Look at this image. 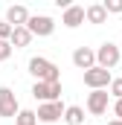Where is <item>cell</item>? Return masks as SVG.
<instances>
[{
  "mask_svg": "<svg viewBox=\"0 0 122 125\" xmlns=\"http://www.w3.org/2000/svg\"><path fill=\"white\" fill-rule=\"evenodd\" d=\"M29 73L35 76V82H61V70L44 55L29 58Z\"/></svg>",
  "mask_w": 122,
  "mask_h": 125,
  "instance_id": "cell-1",
  "label": "cell"
},
{
  "mask_svg": "<svg viewBox=\"0 0 122 125\" xmlns=\"http://www.w3.org/2000/svg\"><path fill=\"white\" fill-rule=\"evenodd\" d=\"M26 29L32 32V38H50L55 32V21L50 15H29V21L23 23Z\"/></svg>",
  "mask_w": 122,
  "mask_h": 125,
  "instance_id": "cell-2",
  "label": "cell"
},
{
  "mask_svg": "<svg viewBox=\"0 0 122 125\" xmlns=\"http://www.w3.org/2000/svg\"><path fill=\"white\" fill-rule=\"evenodd\" d=\"M119 58H122V50L116 44H111V41H105V44L96 50V64L105 67V70H113V67L119 64Z\"/></svg>",
  "mask_w": 122,
  "mask_h": 125,
  "instance_id": "cell-3",
  "label": "cell"
},
{
  "mask_svg": "<svg viewBox=\"0 0 122 125\" xmlns=\"http://www.w3.org/2000/svg\"><path fill=\"white\" fill-rule=\"evenodd\" d=\"M111 70H105V67H99V64H93L84 70V84L90 87V90H99V87H108L111 84Z\"/></svg>",
  "mask_w": 122,
  "mask_h": 125,
  "instance_id": "cell-4",
  "label": "cell"
},
{
  "mask_svg": "<svg viewBox=\"0 0 122 125\" xmlns=\"http://www.w3.org/2000/svg\"><path fill=\"white\" fill-rule=\"evenodd\" d=\"M32 96L38 102H55V99H61V82H35Z\"/></svg>",
  "mask_w": 122,
  "mask_h": 125,
  "instance_id": "cell-5",
  "label": "cell"
},
{
  "mask_svg": "<svg viewBox=\"0 0 122 125\" xmlns=\"http://www.w3.org/2000/svg\"><path fill=\"white\" fill-rule=\"evenodd\" d=\"M35 116H38V122H58L61 116H64V105H61V99L55 102H41L38 105V111H35Z\"/></svg>",
  "mask_w": 122,
  "mask_h": 125,
  "instance_id": "cell-6",
  "label": "cell"
},
{
  "mask_svg": "<svg viewBox=\"0 0 122 125\" xmlns=\"http://www.w3.org/2000/svg\"><path fill=\"white\" fill-rule=\"evenodd\" d=\"M108 102H111V93H108V87L90 90V93H87V111H90L93 116H102V114L108 111Z\"/></svg>",
  "mask_w": 122,
  "mask_h": 125,
  "instance_id": "cell-7",
  "label": "cell"
},
{
  "mask_svg": "<svg viewBox=\"0 0 122 125\" xmlns=\"http://www.w3.org/2000/svg\"><path fill=\"white\" fill-rule=\"evenodd\" d=\"M18 111H20V105H18V96H15V90L0 87V116H3V119H12Z\"/></svg>",
  "mask_w": 122,
  "mask_h": 125,
  "instance_id": "cell-8",
  "label": "cell"
},
{
  "mask_svg": "<svg viewBox=\"0 0 122 125\" xmlns=\"http://www.w3.org/2000/svg\"><path fill=\"white\" fill-rule=\"evenodd\" d=\"M61 23L67 26V29H76V26H81L84 23V6H67L64 9V15H61Z\"/></svg>",
  "mask_w": 122,
  "mask_h": 125,
  "instance_id": "cell-9",
  "label": "cell"
},
{
  "mask_svg": "<svg viewBox=\"0 0 122 125\" xmlns=\"http://www.w3.org/2000/svg\"><path fill=\"white\" fill-rule=\"evenodd\" d=\"M73 64H76L79 70L93 67V64H96V50H90V47H79V50L73 52Z\"/></svg>",
  "mask_w": 122,
  "mask_h": 125,
  "instance_id": "cell-10",
  "label": "cell"
},
{
  "mask_svg": "<svg viewBox=\"0 0 122 125\" xmlns=\"http://www.w3.org/2000/svg\"><path fill=\"white\" fill-rule=\"evenodd\" d=\"M6 21H9L12 26H23V23L29 21V9H26V6H20V3H15V6H9V9H6Z\"/></svg>",
  "mask_w": 122,
  "mask_h": 125,
  "instance_id": "cell-11",
  "label": "cell"
},
{
  "mask_svg": "<svg viewBox=\"0 0 122 125\" xmlns=\"http://www.w3.org/2000/svg\"><path fill=\"white\" fill-rule=\"evenodd\" d=\"M9 44H12L15 50L29 47V44H32V32L26 29V26H15V29H12V35H9Z\"/></svg>",
  "mask_w": 122,
  "mask_h": 125,
  "instance_id": "cell-12",
  "label": "cell"
},
{
  "mask_svg": "<svg viewBox=\"0 0 122 125\" xmlns=\"http://www.w3.org/2000/svg\"><path fill=\"white\" fill-rule=\"evenodd\" d=\"M84 21H87V23H96V26L108 23V12H105V6H102V3L87 6V9H84Z\"/></svg>",
  "mask_w": 122,
  "mask_h": 125,
  "instance_id": "cell-13",
  "label": "cell"
},
{
  "mask_svg": "<svg viewBox=\"0 0 122 125\" xmlns=\"http://www.w3.org/2000/svg\"><path fill=\"white\" fill-rule=\"evenodd\" d=\"M67 125H84V108L81 105H70L64 108V116H61Z\"/></svg>",
  "mask_w": 122,
  "mask_h": 125,
  "instance_id": "cell-14",
  "label": "cell"
},
{
  "mask_svg": "<svg viewBox=\"0 0 122 125\" xmlns=\"http://www.w3.org/2000/svg\"><path fill=\"white\" fill-rule=\"evenodd\" d=\"M15 125H38L35 111H18L15 114Z\"/></svg>",
  "mask_w": 122,
  "mask_h": 125,
  "instance_id": "cell-15",
  "label": "cell"
},
{
  "mask_svg": "<svg viewBox=\"0 0 122 125\" xmlns=\"http://www.w3.org/2000/svg\"><path fill=\"white\" fill-rule=\"evenodd\" d=\"M108 15H122V0H102Z\"/></svg>",
  "mask_w": 122,
  "mask_h": 125,
  "instance_id": "cell-16",
  "label": "cell"
},
{
  "mask_svg": "<svg viewBox=\"0 0 122 125\" xmlns=\"http://www.w3.org/2000/svg\"><path fill=\"white\" fill-rule=\"evenodd\" d=\"M108 93L113 96V99H122V79H111V84H108Z\"/></svg>",
  "mask_w": 122,
  "mask_h": 125,
  "instance_id": "cell-17",
  "label": "cell"
},
{
  "mask_svg": "<svg viewBox=\"0 0 122 125\" xmlns=\"http://www.w3.org/2000/svg\"><path fill=\"white\" fill-rule=\"evenodd\" d=\"M12 50H15V47H12L9 41H3V38H0V61H6V58H12Z\"/></svg>",
  "mask_w": 122,
  "mask_h": 125,
  "instance_id": "cell-18",
  "label": "cell"
},
{
  "mask_svg": "<svg viewBox=\"0 0 122 125\" xmlns=\"http://www.w3.org/2000/svg\"><path fill=\"white\" fill-rule=\"evenodd\" d=\"M12 29H15V26H12L9 21H0V38H3V41H9V35H12Z\"/></svg>",
  "mask_w": 122,
  "mask_h": 125,
  "instance_id": "cell-19",
  "label": "cell"
},
{
  "mask_svg": "<svg viewBox=\"0 0 122 125\" xmlns=\"http://www.w3.org/2000/svg\"><path fill=\"white\" fill-rule=\"evenodd\" d=\"M113 114H116V119H122V99L113 102Z\"/></svg>",
  "mask_w": 122,
  "mask_h": 125,
  "instance_id": "cell-20",
  "label": "cell"
},
{
  "mask_svg": "<svg viewBox=\"0 0 122 125\" xmlns=\"http://www.w3.org/2000/svg\"><path fill=\"white\" fill-rule=\"evenodd\" d=\"M52 3H55L58 9H67V6H73V0H52Z\"/></svg>",
  "mask_w": 122,
  "mask_h": 125,
  "instance_id": "cell-21",
  "label": "cell"
},
{
  "mask_svg": "<svg viewBox=\"0 0 122 125\" xmlns=\"http://www.w3.org/2000/svg\"><path fill=\"white\" fill-rule=\"evenodd\" d=\"M108 125H122V119H111V122H108Z\"/></svg>",
  "mask_w": 122,
  "mask_h": 125,
  "instance_id": "cell-22",
  "label": "cell"
}]
</instances>
